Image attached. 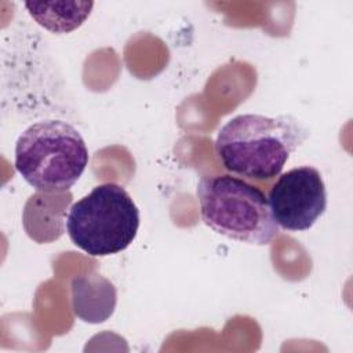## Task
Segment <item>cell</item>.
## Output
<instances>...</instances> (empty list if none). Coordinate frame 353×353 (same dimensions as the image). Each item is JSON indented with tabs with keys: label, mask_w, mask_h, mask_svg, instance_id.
Returning <instances> with one entry per match:
<instances>
[{
	"label": "cell",
	"mask_w": 353,
	"mask_h": 353,
	"mask_svg": "<svg viewBox=\"0 0 353 353\" xmlns=\"http://www.w3.org/2000/svg\"><path fill=\"white\" fill-rule=\"evenodd\" d=\"M309 130L291 114H239L215 139L223 167L241 176L265 181L279 175L290 156L307 139Z\"/></svg>",
	"instance_id": "6da1fadb"
},
{
	"label": "cell",
	"mask_w": 353,
	"mask_h": 353,
	"mask_svg": "<svg viewBox=\"0 0 353 353\" xmlns=\"http://www.w3.org/2000/svg\"><path fill=\"white\" fill-rule=\"evenodd\" d=\"M88 164L85 142L62 120L29 125L15 143V168L39 192H68Z\"/></svg>",
	"instance_id": "7a4b0ae2"
},
{
	"label": "cell",
	"mask_w": 353,
	"mask_h": 353,
	"mask_svg": "<svg viewBox=\"0 0 353 353\" xmlns=\"http://www.w3.org/2000/svg\"><path fill=\"white\" fill-rule=\"evenodd\" d=\"M203 222L218 234L247 244L266 245L280 232L268 197L255 185L232 175H210L197 189Z\"/></svg>",
	"instance_id": "3957f363"
},
{
	"label": "cell",
	"mask_w": 353,
	"mask_h": 353,
	"mask_svg": "<svg viewBox=\"0 0 353 353\" xmlns=\"http://www.w3.org/2000/svg\"><path fill=\"white\" fill-rule=\"evenodd\" d=\"M139 228V210L128 192L113 182L95 186L68 211L66 232L90 256L124 251Z\"/></svg>",
	"instance_id": "277c9868"
},
{
	"label": "cell",
	"mask_w": 353,
	"mask_h": 353,
	"mask_svg": "<svg viewBox=\"0 0 353 353\" xmlns=\"http://www.w3.org/2000/svg\"><path fill=\"white\" fill-rule=\"evenodd\" d=\"M268 201L274 222L284 230L310 229L327 208V190L320 171L302 165L281 174Z\"/></svg>",
	"instance_id": "5b68a950"
},
{
	"label": "cell",
	"mask_w": 353,
	"mask_h": 353,
	"mask_svg": "<svg viewBox=\"0 0 353 353\" xmlns=\"http://www.w3.org/2000/svg\"><path fill=\"white\" fill-rule=\"evenodd\" d=\"M72 203L69 192H36L23 208V228L28 236L43 244L59 239L65 230L66 211Z\"/></svg>",
	"instance_id": "8992f818"
},
{
	"label": "cell",
	"mask_w": 353,
	"mask_h": 353,
	"mask_svg": "<svg viewBox=\"0 0 353 353\" xmlns=\"http://www.w3.org/2000/svg\"><path fill=\"white\" fill-rule=\"evenodd\" d=\"M70 287L73 313L83 321L98 324L113 314L117 292L103 276L98 273L76 276Z\"/></svg>",
	"instance_id": "52a82bcc"
},
{
	"label": "cell",
	"mask_w": 353,
	"mask_h": 353,
	"mask_svg": "<svg viewBox=\"0 0 353 353\" xmlns=\"http://www.w3.org/2000/svg\"><path fill=\"white\" fill-rule=\"evenodd\" d=\"M92 1H26L30 17L54 33H69L90 17Z\"/></svg>",
	"instance_id": "ba28073f"
}]
</instances>
